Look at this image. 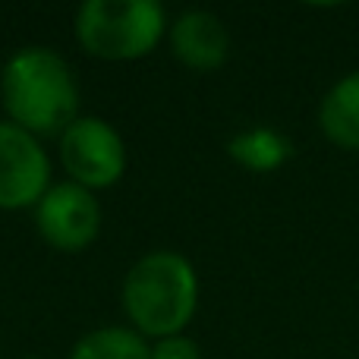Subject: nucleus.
Returning <instances> with one entry per match:
<instances>
[{
  "mask_svg": "<svg viewBox=\"0 0 359 359\" xmlns=\"http://www.w3.org/2000/svg\"><path fill=\"white\" fill-rule=\"evenodd\" d=\"M4 104L25 133H60L73 123L79 92L69 67L44 48L16 54L4 69Z\"/></svg>",
  "mask_w": 359,
  "mask_h": 359,
  "instance_id": "f257e3e1",
  "label": "nucleus"
},
{
  "mask_svg": "<svg viewBox=\"0 0 359 359\" xmlns=\"http://www.w3.org/2000/svg\"><path fill=\"white\" fill-rule=\"evenodd\" d=\"M198 303L192 265L177 252H151L133 265L123 284V306L133 325L151 337H177Z\"/></svg>",
  "mask_w": 359,
  "mask_h": 359,
  "instance_id": "f03ea898",
  "label": "nucleus"
},
{
  "mask_svg": "<svg viewBox=\"0 0 359 359\" xmlns=\"http://www.w3.org/2000/svg\"><path fill=\"white\" fill-rule=\"evenodd\" d=\"M79 41L104 60H136L164 32V10L151 0H88L76 19Z\"/></svg>",
  "mask_w": 359,
  "mask_h": 359,
  "instance_id": "7ed1b4c3",
  "label": "nucleus"
},
{
  "mask_svg": "<svg viewBox=\"0 0 359 359\" xmlns=\"http://www.w3.org/2000/svg\"><path fill=\"white\" fill-rule=\"evenodd\" d=\"M60 158H63L67 174L79 186H86V189L111 186L126 168L123 139L104 120H92V117L73 120L63 130Z\"/></svg>",
  "mask_w": 359,
  "mask_h": 359,
  "instance_id": "20e7f679",
  "label": "nucleus"
},
{
  "mask_svg": "<svg viewBox=\"0 0 359 359\" xmlns=\"http://www.w3.org/2000/svg\"><path fill=\"white\" fill-rule=\"evenodd\" d=\"M50 164L32 133L0 123V208H25L48 192Z\"/></svg>",
  "mask_w": 359,
  "mask_h": 359,
  "instance_id": "39448f33",
  "label": "nucleus"
},
{
  "mask_svg": "<svg viewBox=\"0 0 359 359\" xmlns=\"http://www.w3.org/2000/svg\"><path fill=\"white\" fill-rule=\"evenodd\" d=\"M101 211L92 192L79 183H60L38 202V230L54 249L76 252L98 236Z\"/></svg>",
  "mask_w": 359,
  "mask_h": 359,
  "instance_id": "423d86ee",
  "label": "nucleus"
},
{
  "mask_svg": "<svg viewBox=\"0 0 359 359\" xmlns=\"http://www.w3.org/2000/svg\"><path fill=\"white\" fill-rule=\"evenodd\" d=\"M170 48L186 67L192 69H217L227 60L230 35L215 13L192 10L174 22Z\"/></svg>",
  "mask_w": 359,
  "mask_h": 359,
  "instance_id": "0eeeda50",
  "label": "nucleus"
},
{
  "mask_svg": "<svg viewBox=\"0 0 359 359\" xmlns=\"http://www.w3.org/2000/svg\"><path fill=\"white\" fill-rule=\"evenodd\" d=\"M318 123L331 145L359 151V69L328 88L318 107Z\"/></svg>",
  "mask_w": 359,
  "mask_h": 359,
  "instance_id": "6e6552de",
  "label": "nucleus"
},
{
  "mask_svg": "<svg viewBox=\"0 0 359 359\" xmlns=\"http://www.w3.org/2000/svg\"><path fill=\"white\" fill-rule=\"evenodd\" d=\"M230 158L236 164H243L246 170L255 174H268V170H278L280 164L290 158V139H284L280 133L268 130V126H255L249 133H240L236 139H230L227 145Z\"/></svg>",
  "mask_w": 359,
  "mask_h": 359,
  "instance_id": "1a4fd4ad",
  "label": "nucleus"
},
{
  "mask_svg": "<svg viewBox=\"0 0 359 359\" xmlns=\"http://www.w3.org/2000/svg\"><path fill=\"white\" fill-rule=\"evenodd\" d=\"M69 359H151V350L136 331L101 328L82 337Z\"/></svg>",
  "mask_w": 359,
  "mask_h": 359,
  "instance_id": "9d476101",
  "label": "nucleus"
},
{
  "mask_svg": "<svg viewBox=\"0 0 359 359\" xmlns=\"http://www.w3.org/2000/svg\"><path fill=\"white\" fill-rule=\"evenodd\" d=\"M151 359H202L198 356V347L186 337H164L155 350H151Z\"/></svg>",
  "mask_w": 359,
  "mask_h": 359,
  "instance_id": "9b49d317",
  "label": "nucleus"
}]
</instances>
